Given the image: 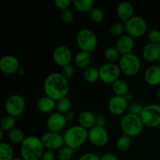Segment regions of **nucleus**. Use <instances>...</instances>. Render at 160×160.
Masks as SVG:
<instances>
[{
    "label": "nucleus",
    "instance_id": "obj_1",
    "mask_svg": "<svg viewBox=\"0 0 160 160\" xmlns=\"http://www.w3.org/2000/svg\"><path fill=\"white\" fill-rule=\"evenodd\" d=\"M43 89L46 96L58 101L67 96L70 92V84L68 80L64 78L60 72H53L45 78Z\"/></svg>",
    "mask_w": 160,
    "mask_h": 160
},
{
    "label": "nucleus",
    "instance_id": "obj_2",
    "mask_svg": "<svg viewBox=\"0 0 160 160\" xmlns=\"http://www.w3.org/2000/svg\"><path fill=\"white\" fill-rule=\"evenodd\" d=\"M45 151L41 138L34 135L27 136L20 144V156L24 160H39Z\"/></svg>",
    "mask_w": 160,
    "mask_h": 160
},
{
    "label": "nucleus",
    "instance_id": "obj_3",
    "mask_svg": "<svg viewBox=\"0 0 160 160\" xmlns=\"http://www.w3.org/2000/svg\"><path fill=\"white\" fill-rule=\"evenodd\" d=\"M62 136L64 145L77 149L88 140V131L80 125H74L66 130Z\"/></svg>",
    "mask_w": 160,
    "mask_h": 160
},
{
    "label": "nucleus",
    "instance_id": "obj_4",
    "mask_svg": "<svg viewBox=\"0 0 160 160\" xmlns=\"http://www.w3.org/2000/svg\"><path fill=\"white\" fill-rule=\"evenodd\" d=\"M144 124L140 116L126 113L120 120V128L123 134L130 138L138 136L143 131Z\"/></svg>",
    "mask_w": 160,
    "mask_h": 160
},
{
    "label": "nucleus",
    "instance_id": "obj_5",
    "mask_svg": "<svg viewBox=\"0 0 160 160\" xmlns=\"http://www.w3.org/2000/svg\"><path fill=\"white\" fill-rule=\"evenodd\" d=\"M76 42L81 51L92 52L98 45V37L93 31L88 28L79 30L76 34Z\"/></svg>",
    "mask_w": 160,
    "mask_h": 160
},
{
    "label": "nucleus",
    "instance_id": "obj_6",
    "mask_svg": "<svg viewBox=\"0 0 160 160\" xmlns=\"http://www.w3.org/2000/svg\"><path fill=\"white\" fill-rule=\"evenodd\" d=\"M120 70L128 77L135 76L142 68V62L138 56L134 53L122 55L118 63Z\"/></svg>",
    "mask_w": 160,
    "mask_h": 160
},
{
    "label": "nucleus",
    "instance_id": "obj_7",
    "mask_svg": "<svg viewBox=\"0 0 160 160\" xmlns=\"http://www.w3.org/2000/svg\"><path fill=\"white\" fill-rule=\"evenodd\" d=\"M140 117L146 128H156L160 126V105L149 104L144 106Z\"/></svg>",
    "mask_w": 160,
    "mask_h": 160
},
{
    "label": "nucleus",
    "instance_id": "obj_8",
    "mask_svg": "<svg viewBox=\"0 0 160 160\" xmlns=\"http://www.w3.org/2000/svg\"><path fill=\"white\" fill-rule=\"evenodd\" d=\"M127 34L132 38H140L146 33L147 22L140 16H134L124 23Z\"/></svg>",
    "mask_w": 160,
    "mask_h": 160
},
{
    "label": "nucleus",
    "instance_id": "obj_9",
    "mask_svg": "<svg viewBox=\"0 0 160 160\" xmlns=\"http://www.w3.org/2000/svg\"><path fill=\"white\" fill-rule=\"evenodd\" d=\"M4 107L7 115L17 117L24 112L26 102L22 95L13 94L6 100Z\"/></svg>",
    "mask_w": 160,
    "mask_h": 160
},
{
    "label": "nucleus",
    "instance_id": "obj_10",
    "mask_svg": "<svg viewBox=\"0 0 160 160\" xmlns=\"http://www.w3.org/2000/svg\"><path fill=\"white\" fill-rule=\"evenodd\" d=\"M99 80L105 84H113L120 79L121 70L118 64L112 62H106L98 68Z\"/></svg>",
    "mask_w": 160,
    "mask_h": 160
},
{
    "label": "nucleus",
    "instance_id": "obj_11",
    "mask_svg": "<svg viewBox=\"0 0 160 160\" xmlns=\"http://www.w3.org/2000/svg\"><path fill=\"white\" fill-rule=\"evenodd\" d=\"M109 135L105 127L95 125L88 130V141L92 145L96 147H103L109 142Z\"/></svg>",
    "mask_w": 160,
    "mask_h": 160
},
{
    "label": "nucleus",
    "instance_id": "obj_12",
    "mask_svg": "<svg viewBox=\"0 0 160 160\" xmlns=\"http://www.w3.org/2000/svg\"><path fill=\"white\" fill-rule=\"evenodd\" d=\"M42 144L46 149L59 150L64 145L63 136L60 133L46 131L41 137Z\"/></svg>",
    "mask_w": 160,
    "mask_h": 160
},
{
    "label": "nucleus",
    "instance_id": "obj_13",
    "mask_svg": "<svg viewBox=\"0 0 160 160\" xmlns=\"http://www.w3.org/2000/svg\"><path fill=\"white\" fill-rule=\"evenodd\" d=\"M129 102L128 98L124 96L112 97L108 103V109L109 112L114 116H121L126 114L125 112L128 111Z\"/></svg>",
    "mask_w": 160,
    "mask_h": 160
},
{
    "label": "nucleus",
    "instance_id": "obj_14",
    "mask_svg": "<svg viewBox=\"0 0 160 160\" xmlns=\"http://www.w3.org/2000/svg\"><path fill=\"white\" fill-rule=\"evenodd\" d=\"M53 60L59 67H62L69 65L73 59V54L70 48L66 45H59L53 51Z\"/></svg>",
    "mask_w": 160,
    "mask_h": 160
},
{
    "label": "nucleus",
    "instance_id": "obj_15",
    "mask_svg": "<svg viewBox=\"0 0 160 160\" xmlns=\"http://www.w3.org/2000/svg\"><path fill=\"white\" fill-rule=\"evenodd\" d=\"M65 114L55 112L50 114L46 121V127L48 131L59 133L65 128L67 123Z\"/></svg>",
    "mask_w": 160,
    "mask_h": 160
},
{
    "label": "nucleus",
    "instance_id": "obj_16",
    "mask_svg": "<svg viewBox=\"0 0 160 160\" xmlns=\"http://www.w3.org/2000/svg\"><path fill=\"white\" fill-rule=\"evenodd\" d=\"M20 69V60L12 55H6L0 59V70L6 74H12Z\"/></svg>",
    "mask_w": 160,
    "mask_h": 160
},
{
    "label": "nucleus",
    "instance_id": "obj_17",
    "mask_svg": "<svg viewBox=\"0 0 160 160\" xmlns=\"http://www.w3.org/2000/svg\"><path fill=\"white\" fill-rule=\"evenodd\" d=\"M142 55L146 62H157L160 58V44L148 42L142 48Z\"/></svg>",
    "mask_w": 160,
    "mask_h": 160
},
{
    "label": "nucleus",
    "instance_id": "obj_18",
    "mask_svg": "<svg viewBox=\"0 0 160 160\" xmlns=\"http://www.w3.org/2000/svg\"><path fill=\"white\" fill-rule=\"evenodd\" d=\"M116 48L119 51V52L122 55L129 54L132 53L133 49L134 48V38L128 34H123L118 38L116 42Z\"/></svg>",
    "mask_w": 160,
    "mask_h": 160
},
{
    "label": "nucleus",
    "instance_id": "obj_19",
    "mask_svg": "<svg viewBox=\"0 0 160 160\" xmlns=\"http://www.w3.org/2000/svg\"><path fill=\"white\" fill-rule=\"evenodd\" d=\"M116 12L122 22L126 23L131 17H134V9L133 5L130 2H120L116 8Z\"/></svg>",
    "mask_w": 160,
    "mask_h": 160
},
{
    "label": "nucleus",
    "instance_id": "obj_20",
    "mask_svg": "<svg viewBox=\"0 0 160 160\" xmlns=\"http://www.w3.org/2000/svg\"><path fill=\"white\" fill-rule=\"evenodd\" d=\"M78 125L88 131L96 125V115L91 111H83L78 115Z\"/></svg>",
    "mask_w": 160,
    "mask_h": 160
},
{
    "label": "nucleus",
    "instance_id": "obj_21",
    "mask_svg": "<svg viewBox=\"0 0 160 160\" xmlns=\"http://www.w3.org/2000/svg\"><path fill=\"white\" fill-rule=\"evenodd\" d=\"M145 80L151 86L160 84V68L157 65H151L145 71Z\"/></svg>",
    "mask_w": 160,
    "mask_h": 160
},
{
    "label": "nucleus",
    "instance_id": "obj_22",
    "mask_svg": "<svg viewBox=\"0 0 160 160\" xmlns=\"http://www.w3.org/2000/svg\"><path fill=\"white\" fill-rule=\"evenodd\" d=\"M37 108L42 113H49L56 108V101L45 95L38 100Z\"/></svg>",
    "mask_w": 160,
    "mask_h": 160
},
{
    "label": "nucleus",
    "instance_id": "obj_23",
    "mask_svg": "<svg viewBox=\"0 0 160 160\" xmlns=\"http://www.w3.org/2000/svg\"><path fill=\"white\" fill-rule=\"evenodd\" d=\"M112 90L115 95L125 97L128 94L129 87H128V83L124 80L120 78L116 81L113 84H112Z\"/></svg>",
    "mask_w": 160,
    "mask_h": 160
},
{
    "label": "nucleus",
    "instance_id": "obj_24",
    "mask_svg": "<svg viewBox=\"0 0 160 160\" xmlns=\"http://www.w3.org/2000/svg\"><path fill=\"white\" fill-rule=\"evenodd\" d=\"M74 62L77 67L80 68H87L91 62L90 53L87 52L80 51L75 56Z\"/></svg>",
    "mask_w": 160,
    "mask_h": 160
},
{
    "label": "nucleus",
    "instance_id": "obj_25",
    "mask_svg": "<svg viewBox=\"0 0 160 160\" xmlns=\"http://www.w3.org/2000/svg\"><path fill=\"white\" fill-rule=\"evenodd\" d=\"M14 158L12 147L6 142H0V160H12Z\"/></svg>",
    "mask_w": 160,
    "mask_h": 160
},
{
    "label": "nucleus",
    "instance_id": "obj_26",
    "mask_svg": "<svg viewBox=\"0 0 160 160\" xmlns=\"http://www.w3.org/2000/svg\"><path fill=\"white\" fill-rule=\"evenodd\" d=\"M83 77L88 83H95L99 80V70L96 67H88L84 69Z\"/></svg>",
    "mask_w": 160,
    "mask_h": 160
},
{
    "label": "nucleus",
    "instance_id": "obj_27",
    "mask_svg": "<svg viewBox=\"0 0 160 160\" xmlns=\"http://www.w3.org/2000/svg\"><path fill=\"white\" fill-rule=\"evenodd\" d=\"M104 57L109 62L116 63L117 62H119L121 57V54L119 52L116 47L109 46L105 49Z\"/></svg>",
    "mask_w": 160,
    "mask_h": 160
},
{
    "label": "nucleus",
    "instance_id": "obj_28",
    "mask_svg": "<svg viewBox=\"0 0 160 160\" xmlns=\"http://www.w3.org/2000/svg\"><path fill=\"white\" fill-rule=\"evenodd\" d=\"M93 0H73V5L77 10L82 12H90L94 7Z\"/></svg>",
    "mask_w": 160,
    "mask_h": 160
},
{
    "label": "nucleus",
    "instance_id": "obj_29",
    "mask_svg": "<svg viewBox=\"0 0 160 160\" xmlns=\"http://www.w3.org/2000/svg\"><path fill=\"white\" fill-rule=\"evenodd\" d=\"M27 136L22 130L18 128H14L12 131L8 132V138L10 141V142L13 144H21L24 141Z\"/></svg>",
    "mask_w": 160,
    "mask_h": 160
},
{
    "label": "nucleus",
    "instance_id": "obj_30",
    "mask_svg": "<svg viewBox=\"0 0 160 160\" xmlns=\"http://www.w3.org/2000/svg\"><path fill=\"white\" fill-rule=\"evenodd\" d=\"M16 123H17L16 117H13L9 115H6L1 119V121H0V129L2 130L3 131L9 132V131L15 128Z\"/></svg>",
    "mask_w": 160,
    "mask_h": 160
},
{
    "label": "nucleus",
    "instance_id": "obj_31",
    "mask_svg": "<svg viewBox=\"0 0 160 160\" xmlns=\"http://www.w3.org/2000/svg\"><path fill=\"white\" fill-rule=\"evenodd\" d=\"M72 102L68 97H64L56 101V110L60 113L66 114L71 109Z\"/></svg>",
    "mask_w": 160,
    "mask_h": 160
},
{
    "label": "nucleus",
    "instance_id": "obj_32",
    "mask_svg": "<svg viewBox=\"0 0 160 160\" xmlns=\"http://www.w3.org/2000/svg\"><path fill=\"white\" fill-rule=\"evenodd\" d=\"M74 150L70 147L63 145L62 148L57 150L56 157L59 160H70L74 154Z\"/></svg>",
    "mask_w": 160,
    "mask_h": 160
},
{
    "label": "nucleus",
    "instance_id": "obj_33",
    "mask_svg": "<svg viewBox=\"0 0 160 160\" xmlns=\"http://www.w3.org/2000/svg\"><path fill=\"white\" fill-rule=\"evenodd\" d=\"M131 143H132L131 138L123 134L121 137H120L117 140L116 146H117V148H118L120 151L126 152L130 149V148H131Z\"/></svg>",
    "mask_w": 160,
    "mask_h": 160
},
{
    "label": "nucleus",
    "instance_id": "obj_34",
    "mask_svg": "<svg viewBox=\"0 0 160 160\" xmlns=\"http://www.w3.org/2000/svg\"><path fill=\"white\" fill-rule=\"evenodd\" d=\"M125 31V25L120 22H115L112 23L109 27V33L111 35L114 37L120 38L123 35V32Z\"/></svg>",
    "mask_w": 160,
    "mask_h": 160
},
{
    "label": "nucleus",
    "instance_id": "obj_35",
    "mask_svg": "<svg viewBox=\"0 0 160 160\" xmlns=\"http://www.w3.org/2000/svg\"><path fill=\"white\" fill-rule=\"evenodd\" d=\"M88 13L91 20L95 23H101L104 20L105 14L103 11L99 8L93 7Z\"/></svg>",
    "mask_w": 160,
    "mask_h": 160
},
{
    "label": "nucleus",
    "instance_id": "obj_36",
    "mask_svg": "<svg viewBox=\"0 0 160 160\" xmlns=\"http://www.w3.org/2000/svg\"><path fill=\"white\" fill-rule=\"evenodd\" d=\"M144 109V106L141 103L137 102H133L130 103L129 107H128V112L129 113L134 114V115L140 116L142 113V110Z\"/></svg>",
    "mask_w": 160,
    "mask_h": 160
},
{
    "label": "nucleus",
    "instance_id": "obj_37",
    "mask_svg": "<svg viewBox=\"0 0 160 160\" xmlns=\"http://www.w3.org/2000/svg\"><path fill=\"white\" fill-rule=\"evenodd\" d=\"M60 73L64 78H66L67 80H68L69 78H71L74 75L75 69L71 64H69V65L65 66V67H61Z\"/></svg>",
    "mask_w": 160,
    "mask_h": 160
},
{
    "label": "nucleus",
    "instance_id": "obj_38",
    "mask_svg": "<svg viewBox=\"0 0 160 160\" xmlns=\"http://www.w3.org/2000/svg\"><path fill=\"white\" fill-rule=\"evenodd\" d=\"M61 19L66 23H70L74 20V13L70 9H66L61 12Z\"/></svg>",
    "mask_w": 160,
    "mask_h": 160
},
{
    "label": "nucleus",
    "instance_id": "obj_39",
    "mask_svg": "<svg viewBox=\"0 0 160 160\" xmlns=\"http://www.w3.org/2000/svg\"><path fill=\"white\" fill-rule=\"evenodd\" d=\"M148 38L149 42L160 44V30L152 29L148 34Z\"/></svg>",
    "mask_w": 160,
    "mask_h": 160
},
{
    "label": "nucleus",
    "instance_id": "obj_40",
    "mask_svg": "<svg viewBox=\"0 0 160 160\" xmlns=\"http://www.w3.org/2000/svg\"><path fill=\"white\" fill-rule=\"evenodd\" d=\"M55 6L60 10L63 11L70 9V6L73 4L72 0H55Z\"/></svg>",
    "mask_w": 160,
    "mask_h": 160
},
{
    "label": "nucleus",
    "instance_id": "obj_41",
    "mask_svg": "<svg viewBox=\"0 0 160 160\" xmlns=\"http://www.w3.org/2000/svg\"><path fill=\"white\" fill-rule=\"evenodd\" d=\"M56 154L53 150L45 149L42 156V160H56Z\"/></svg>",
    "mask_w": 160,
    "mask_h": 160
},
{
    "label": "nucleus",
    "instance_id": "obj_42",
    "mask_svg": "<svg viewBox=\"0 0 160 160\" xmlns=\"http://www.w3.org/2000/svg\"><path fill=\"white\" fill-rule=\"evenodd\" d=\"M78 160H100V157L94 152H86L83 154Z\"/></svg>",
    "mask_w": 160,
    "mask_h": 160
},
{
    "label": "nucleus",
    "instance_id": "obj_43",
    "mask_svg": "<svg viewBox=\"0 0 160 160\" xmlns=\"http://www.w3.org/2000/svg\"><path fill=\"white\" fill-rule=\"evenodd\" d=\"M106 124V119L102 114L96 115V125L100 127H105Z\"/></svg>",
    "mask_w": 160,
    "mask_h": 160
},
{
    "label": "nucleus",
    "instance_id": "obj_44",
    "mask_svg": "<svg viewBox=\"0 0 160 160\" xmlns=\"http://www.w3.org/2000/svg\"><path fill=\"white\" fill-rule=\"evenodd\" d=\"M100 160H119L118 157L112 153H105L100 157Z\"/></svg>",
    "mask_w": 160,
    "mask_h": 160
},
{
    "label": "nucleus",
    "instance_id": "obj_45",
    "mask_svg": "<svg viewBox=\"0 0 160 160\" xmlns=\"http://www.w3.org/2000/svg\"><path fill=\"white\" fill-rule=\"evenodd\" d=\"M65 117L66 118H67V121H72V120H73V119L75 118V113L73 111L70 110V112H68L67 113L65 114Z\"/></svg>",
    "mask_w": 160,
    "mask_h": 160
},
{
    "label": "nucleus",
    "instance_id": "obj_46",
    "mask_svg": "<svg viewBox=\"0 0 160 160\" xmlns=\"http://www.w3.org/2000/svg\"><path fill=\"white\" fill-rule=\"evenodd\" d=\"M3 133H4V131H3L2 130L0 129V142H2L3 137H4V134H3Z\"/></svg>",
    "mask_w": 160,
    "mask_h": 160
},
{
    "label": "nucleus",
    "instance_id": "obj_47",
    "mask_svg": "<svg viewBox=\"0 0 160 160\" xmlns=\"http://www.w3.org/2000/svg\"><path fill=\"white\" fill-rule=\"evenodd\" d=\"M156 97H157L158 99L160 100V88H158L157 91H156Z\"/></svg>",
    "mask_w": 160,
    "mask_h": 160
},
{
    "label": "nucleus",
    "instance_id": "obj_48",
    "mask_svg": "<svg viewBox=\"0 0 160 160\" xmlns=\"http://www.w3.org/2000/svg\"><path fill=\"white\" fill-rule=\"evenodd\" d=\"M12 160H24V159H22L21 157H15Z\"/></svg>",
    "mask_w": 160,
    "mask_h": 160
},
{
    "label": "nucleus",
    "instance_id": "obj_49",
    "mask_svg": "<svg viewBox=\"0 0 160 160\" xmlns=\"http://www.w3.org/2000/svg\"><path fill=\"white\" fill-rule=\"evenodd\" d=\"M156 65H157L158 67H159V68H160V58H159V59H158V61H157V62H156Z\"/></svg>",
    "mask_w": 160,
    "mask_h": 160
}]
</instances>
